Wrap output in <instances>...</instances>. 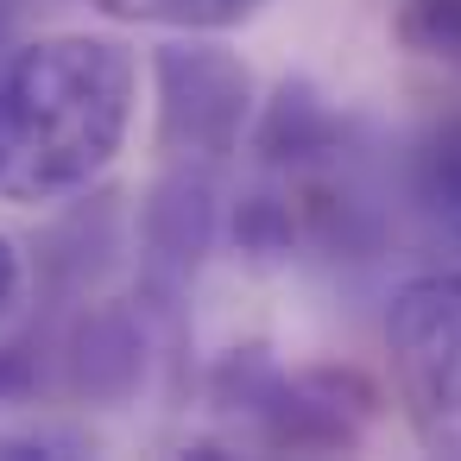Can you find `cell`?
<instances>
[{"mask_svg": "<svg viewBox=\"0 0 461 461\" xmlns=\"http://www.w3.org/2000/svg\"><path fill=\"white\" fill-rule=\"evenodd\" d=\"M385 360L411 436L461 461V272L417 278L392 297Z\"/></svg>", "mask_w": 461, "mask_h": 461, "instance_id": "obj_2", "label": "cell"}, {"mask_svg": "<svg viewBox=\"0 0 461 461\" xmlns=\"http://www.w3.org/2000/svg\"><path fill=\"white\" fill-rule=\"evenodd\" d=\"M392 39L411 58H429V64L461 70V0H398Z\"/></svg>", "mask_w": 461, "mask_h": 461, "instance_id": "obj_7", "label": "cell"}, {"mask_svg": "<svg viewBox=\"0 0 461 461\" xmlns=\"http://www.w3.org/2000/svg\"><path fill=\"white\" fill-rule=\"evenodd\" d=\"M329 133H335V121L316 108V95H310V89H285V95L272 102V114H266V127H259V146H266L272 158H303V152H316Z\"/></svg>", "mask_w": 461, "mask_h": 461, "instance_id": "obj_8", "label": "cell"}, {"mask_svg": "<svg viewBox=\"0 0 461 461\" xmlns=\"http://www.w3.org/2000/svg\"><path fill=\"white\" fill-rule=\"evenodd\" d=\"M209 240V184L203 177H177L152 196L146 209V253L158 266H190Z\"/></svg>", "mask_w": 461, "mask_h": 461, "instance_id": "obj_5", "label": "cell"}, {"mask_svg": "<svg viewBox=\"0 0 461 461\" xmlns=\"http://www.w3.org/2000/svg\"><path fill=\"white\" fill-rule=\"evenodd\" d=\"M423 203H429V215L461 240V121L442 127V133L429 140V152H423Z\"/></svg>", "mask_w": 461, "mask_h": 461, "instance_id": "obj_9", "label": "cell"}, {"mask_svg": "<svg viewBox=\"0 0 461 461\" xmlns=\"http://www.w3.org/2000/svg\"><path fill=\"white\" fill-rule=\"evenodd\" d=\"M158 83V152L228 158L253 121V70L215 45H165L152 58Z\"/></svg>", "mask_w": 461, "mask_h": 461, "instance_id": "obj_3", "label": "cell"}, {"mask_svg": "<svg viewBox=\"0 0 461 461\" xmlns=\"http://www.w3.org/2000/svg\"><path fill=\"white\" fill-rule=\"evenodd\" d=\"M259 429L272 448H348L360 442V429L373 423V385L360 373H335V366H316V373H266L259 392H247Z\"/></svg>", "mask_w": 461, "mask_h": 461, "instance_id": "obj_4", "label": "cell"}, {"mask_svg": "<svg viewBox=\"0 0 461 461\" xmlns=\"http://www.w3.org/2000/svg\"><path fill=\"white\" fill-rule=\"evenodd\" d=\"M14 297H20V253L7 247V234H0V316H7Z\"/></svg>", "mask_w": 461, "mask_h": 461, "instance_id": "obj_11", "label": "cell"}, {"mask_svg": "<svg viewBox=\"0 0 461 461\" xmlns=\"http://www.w3.org/2000/svg\"><path fill=\"white\" fill-rule=\"evenodd\" d=\"M140 64L95 32H58L0 64V196L64 203L83 196L127 146Z\"/></svg>", "mask_w": 461, "mask_h": 461, "instance_id": "obj_1", "label": "cell"}, {"mask_svg": "<svg viewBox=\"0 0 461 461\" xmlns=\"http://www.w3.org/2000/svg\"><path fill=\"white\" fill-rule=\"evenodd\" d=\"M291 209L285 203H272V196H247L240 209H234V240H240V253H253V259H278V253H291Z\"/></svg>", "mask_w": 461, "mask_h": 461, "instance_id": "obj_10", "label": "cell"}, {"mask_svg": "<svg viewBox=\"0 0 461 461\" xmlns=\"http://www.w3.org/2000/svg\"><path fill=\"white\" fill-rule=\"evenodd\" d=\"M20 385H26V354H20V348H7V354H0V398L20 392Z\"/></svg>", "mask_w": 461, "mask_h": 461, "instance_id": "obj_12", "label": "cell"}, {"mask_svg": "<svg viewBox=\"0 0 461 461\" xmlns=\"http://www.w3.org/2000/svg\"><path fill=\"white\" fill-rule=\"evenodd\" d=\"M95 14L127 20V26H184V32H221L240 26L259 0H89Z\"/></svg>", "mask_w": 461, "mask_h": 461, "instance_id": "obj_6", "label": "cell"}]
</instances>
